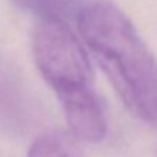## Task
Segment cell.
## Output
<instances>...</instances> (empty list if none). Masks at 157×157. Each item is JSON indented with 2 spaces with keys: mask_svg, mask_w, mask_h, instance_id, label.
Instances as JSON below:
<instances>
[{
  "mask_svg": "<svg viewBox=\"0 0 157 157\" xmlns=\"http://www.w3.org/2000/svg\"><path fill=\"white\" fill-rule=\"evenodd\" d=\"M20 9L31 11L38 18H57L67 22V18L78 17L89 3L85 0H11Z\"/></svg>",
  "mask_w": 157,
  "mask_h": 157,
  "instance_id": "obj_3",
  "label": "cell"
},
{
  "mask_svg": "<svg viewBox=\"0 0 157 157\" xmlns=\"http://www.w3.org/2000/svg\"><path fill=\"white\" fill-rule=\"evenodd\" d=\"M81 38L124 106L157 127V60L131 20L114 4L89 3L77 17Z\"/></svg>",
  "mask_w": 157,
  "mask_h": 157,
  "instance_id": "obj_1",
  "label": "cell"
},
{
  "mask_svg": "<svg viewBox=\"0 0 157 157\" xmlns=\"http://www.w3.org/2000/svg\"><path fill=\"white\" fill-rule=\"evenodd\" d=\"M32 53L43 79L56 93L72 136L99 143L107 133V117L95 88L85 48L68 24L39 18L32 32Z\"/></svg>",
  "mask_w": 157,
  "mask_h": 157,
  "instance_id": "obj_2",
  "label": "cell"
},
{
  "mask_svg": "<svg viewBox=\"0 0 157 157\" xmlns=\"http://www.w3.org/2000/svg\"><path fill=\"white\" fill-rule=\"evenodd\" d=\"M28 157H81L77 143L65 133L50 132L32 143Z\"/></svg>",
  "mask_w": 157,
  "mask_h": 157,
  "instance_id": "obj_4",
  "label": "cell"
}]
</instances>
